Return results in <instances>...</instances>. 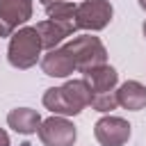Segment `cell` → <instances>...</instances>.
<instances>
[{"mask_svg":"<svg viewBox=\"0 0 146 146\" xmlns=\"http://www.w3.org/2000/svg\"><path fill=\"white\" fill-rule=\"evenodd\" d=\"M34 27H36V32H39V36H41V46H43L46 50L57 48L66 36L75 34V30H78V25H75L73 21H52V18L39 21Z\"/></svg>","mask_w":146,"mask_h":146,"instance_id":"52a82bcc","label":"cell"},{"mask_svg":"<svg viewBox=\"0 0 146 146\" xmlns=\"http://www.w3.org/2000/svg\"><path fill=\"white\" fill-rule=\"evenodd\" d=\"M91 110L100 112V114H110L112 110L119 107V98H116V89L114 91H96L91 94V103H89Z\"/></svg>","mask_w":146,"mask_h":146,"instance_id":"5bb4252c","label":"cell"},{"mask_svg":"<svg viewBox=\"0 0 146 146\" xmlns=\"http://www.w3.org/2000/svg\"><path fill=\"white\" fill-rule=\"evenodd\" d=\"M43 107L50 110L52 114L59 116H78L82 112V107L68 96V91L64 87H50L43 94Z\"/></svg>","mask_w":146,"mask_h":146,"instance_id":"9c48e42d","label":"cell"},{"mask_svg":"<svg viewBox=\"0 0 146 146\" xmlns=\"http://www.w3.org/2000/svg\"><path fill=\"white\" fill-rule=\"evenodd\" d=\"M116 98H119V107L139 112L146 107V87L137 80H128L116 89Z\"/></svg>","mask_w":146,"mask_h":146,"instance_id":"7c38bea8","label":"cell"},{"mask_svg":"<svg viewBox=\"0 0 146 146\" xmlns=\"http://www.w3.org/2000/svg\"><path fill=\"white\" fill-rule=\"evenodd\" d=\"M36 135L43 146H73L78 139V130H75L73 121H68V116H59V114L43 119Z\"/></svg>","mask_w":146,"mask_h":146,"instance_id":"277c9868","label":"cell"},{"mask_svg":"<svg viewBox=\"0 0 146 146\" xmlns=\"http://www.w3.org/2000/svg\"><path fill=\"white\" fill-rule=\"evenodd\" d=\"M64 48L68 50V55L75 64V71H80V73H84L94 66L107 64V50H105L103 41L94 34H80V36L71 39L68 43H64Z\"/></svg>","mask_w":146,"mask_h":146,"instance_id":"7a4b0ae2","label":"cell"},{"mask_svg":"<svg viewBox=\"0 0 146 146\" xmlns=\"http://www.w3.org/2000/svg\"><path fill=\"white\" fill-rule=\"evenodd\" d=\"M41 114L36 110H30V107H16L7 114V125L11 130H16L18 135H34L39 132V125H41Z\"/></svg>","mask_w":146,"mask_h":146,"instance_id":"8fae6325","label":"cell"},{"mask_svg":"<svg viewBox=\"0 0 146 146\" xmlns=\"http://www.w3.org/2000/svg\"><path fill=\"white\" fill-rule=\"evenodd\" d=\"M114 16L110 0H82L75 9V25L78 30L87 32H100L110 25Z\"/></svg>","mask_w":146,"mask_h":146,"instance_id":"3957f363","label":"cell"},{"mask_svg":"<svg viewBox=\"0 0 146 146\" xmlns=\"http://www.w3.org/2000/svg\"><path fill=\"white\" fill-rule=\"evenodd\" d=\"M0 146H11V141H9V135L0 128Z\"/></svg>","mask_w":146,"mask_h":146,"instance_id":"9a60e30c","label":"cell"},{"mask_svg":"<svg viewBox=\"0 0 146 146\" xmlns=\"http://www.w3.org/2000/svg\"><path fill=\"white\" fill-rule=\"evenodd\" d=\"M32 0H0V36H11L32 18Z\"/></svg>","mask_w":146,"mask_h":146,"instance_id":"8992f818","label":"cell"},{"mask_svg":"<svg viewBox=\"0 0 146 146\" xmlns=\"http://www.w3.org/2000/svg\"><path fill=\"white\" fill-rule=\"evenodd\" d=\"M41 36L36 32V27H18L11 36H9V46H7V59L14 68L18 71H27L32 68L36 62H41Z\"/></svg>","mask_w":146,"mask_h":146,"instance_id":"6da1fadb","label":"cell"},{"mask_svg":"<svg viewBox=\"0 0 146 146\" xmlns=\"http://www.w3.org/2000/svg\"><path fill=\"white\" fill-rule=\"evenodd\" d=\"M139 7H141V9L146 11V0H139Z\"/></svg>","mask_w":146,"mask_h":146,"instance_id":"e0dca14e","label":"cell"},{"mask_svg":"<svg viewBox=\"0 0 146 146\" xmlns=\"http://www.w3.org/2000/svg\"><path fill=\"white\" fill-rule=\"evenodd\" d=\"M141 30H144V36H146V21H144V27H141Z\"/></svg>","mask_w":146,"mask_h":146,"instance_id":"ac0fdd59","label":"cell"},{"mask_svg":"<svg viewBox=\"0 0 146 146\" xmlns=\"http://www.w3.org/2000/svg\"><path fill=\"white\" fill-rule=\"evenodd\" d=\"M39 2H41V5L46 7V5H50V2H57V0H39Z\"/></svg>","mask_w":146,"mask_h":146,"instance_id":"2e32d148","label":"cell"},{"mask_svg":"<svg viewBox=\"0 0 146 146\" xmlns=\"http://www.w3.org/2000/svg\"><path fill=\"white\" fill-rule=\"evenodd\" d=\"M41 71L50 78H68L71 73H75V64L68 50L64 46H57L41 57Z\"/></svg>","mask_w":146,"mask_h":146,"instance_id":"ba28073f","label":"cell"},{"mask_svg":"<svg viewBox=\"0 0 146 146\" xmlns=\"http://www.w3.org/2000/svg\"><path fill=\"white\" fill-rule=\"evenodd\" d=\"M130 132H132V125L125 119L112 116V114L98 119L94 125V137L100 146H125L130 139Z\"/></svg>","mask_w":146,"mask_h":146,"instance_id":"5b68a950","label":"cell"},{"mask_svg":"<svg viewBox=\"0 0 146 146\" xmlns=\"http://www.w3.org/2000/svg\"><path fill=\"white\" fill-rule=\"evenodd\" d=\"M82 78L87 80L91 94H96V91H114L116 84H119V73H116V68H112L110 64L94 66V68L84 71Z\"/></svg>","mask_w":146,"mask_h":146,"instance_id":"30bf717a","label":"cell"},{"mask_svg":"<svg viewBox=\"0 0 146 146\" xmlns=\"http://www.w3.org/2000/svg\"><path fill=\"white\" fill-rule=\"evenodd\" d=\"M75 9H78L75 2H71V0H57V2L46 5V16L52 18V21H73L75 23Z\"/></svg>","mask_w":146,"mask_h":146,"instance_id":"4fadbf2b","label":"cell"}]
</instances>
